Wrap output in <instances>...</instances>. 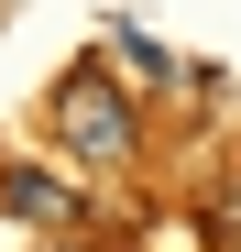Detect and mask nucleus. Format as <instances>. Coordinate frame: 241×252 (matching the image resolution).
Masks as SVG:
<instances>
[{
    "instance_id": "f257e3e1",
    "label": "nucleus",
    "mask_w": 241,
    "mask_h": 252,
    "mask_svg": "<svg viewBox=\"0 0 241 252\" xmlns=\"http://www.w3.org/2000/svg\"><path fill=\"white\" fill-rule=\"evenodd\" d=\"M55 132H66V154H77V164H132V143H143L132 88H110L99 66H77L66 88H55Z\"/></svg>"
},
{
    "instance_id": "f03ea898",
    "label": "nucleus",
    "mask_w": 241,
    "mask_h": 252,
    "mask_svg": "<svg viewBox=\"0 0 241 252\" xmlns=\"http://www.w3.org/2000/svg\"><path fill=\"white\" fill-rule=\"evenodd\" d=\"M0 197H11L22 220H44V230H77V187L44 176V164H0Z\"/></svg>"
},
{
    "instance_id": "7ed1b4c3",
    "label": "nucleus",
    "mask_w": 241,
    "mask_h": 252,
    "mask_svg": "<svg viewBox=\"0 0 241 252\" xmlns=\"http://www.w3.org/2000/svg\"><path fill=\"white\" fill-rule=\"evenodd\" d=\"M110 55H120V66H132V77H153V88H165V77H176V55H165V44H153V33H132V22H120V33H110Z\"/></svg>"
},
{
    "instance_id": "20e7f679",
    "label": "nucleus",
    "mask_w": 241,
    "mask_h": 252,
    "mask_svg": "<svg viewBox=\"0 0 241 252\" xmlns=\"http://www.w3.org/2000/svg\"><path fill=\"white\" fill-rule=\"evenodd\" d=\"M209 241H241V176L209 187Z\"/></svg>"
}]
</instances>
